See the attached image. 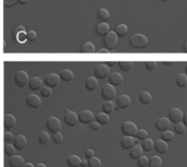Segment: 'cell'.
<instances>
[{
	"mask_svg": "<svg viewBox=\"0 0 187 167\" xmlns=\"http://www.w3.org/2000/svg\"><path fill=\"white\" fill-rule=\"evenodd\" d=\"M130 43L136 48H143L148 45L149 40H148V37L146 35L141 34V33H137V34L132 35V37L130 38Z\"/></svg>",
	"mask_w": 187,
	"mask_h": 167,
	"instance_id": "1",
	"label": "cell"
},
{
	"mask_svg": "<svg viewBox=\"0 0 187 167\" xmlns=\"http://www.w3.org/2000/svg\"><path fill=\"white\" fill-rule=\"evenodd\" d=\"M118 42V36L117 34L113 31H110L107 34L104 36V45L106 49H114L116 46H117Z\"/></svg>",
	"mask_w": 187,
	"mask_h": 167,
	"instance_id": "2",
	"label": "cell"
},
{
	"mask_svg": "<svg viewBox=\"0 0 187 167\" xmlns=\"http://www.w3.org/2000/svg\"><path fill=\"white\" fill-rule=\"evenodd\" d=\"M120 129H122V132L125 135H128V137H136V135L138 132L137 126L132 121H125L122 125Z\"/></svg>",
	"mask_w": 187,
	"mask_h": 167,
	"instance_id": "3",
	"label": "cell"
},
{
	"mask_svg": "<svg viewBox=\"0 0 187 167\" xmlns=\"http://www.w3.org/2000/svg\"><path fill=\"white\" fill-rule=\"evenodd\" d=\"M29 74L25 71L23 70H20V71H18L17 73L14 74V83L18 85V87H20V89H23L25 85L29 83Z\"/></svg>",
	"mask_w": 187,
	"mask_h": 167,
	"instance_id": "4",
	"label": "cell"
},
{
	"mask_svg": "<svg viewBox=\"0 0 187 167\" xmlns=\"http://www.w3.org/2000/svg\"><path fill=\"white\" fill-rule=\"evenodd\" d=\"M101 95L105 101H113L114 97H116V90H115V86L108 84H105L103 86L102 91H101Z\"/></svg>",
	"mask_w": 187,
	"mask_h": 167,
	"instance_id": "5",
	"label": "cell"
},
{
	"mask_svg": "<svg viewBox=\"0 0 187 167\" xmlns=\"http://www.w3.org/2000/svg\"><path fill=\"white\" fill-rule=\"evenodd\" d=\"M94 73H95V78L96 79H105L106 77L110 75V67L107 65H104V63H101V65L96 66L94 70Z\"/></svg>",
	"mask_w": 187,
	"mask_h": 167,
	"instance_id": "6",
	"label": "cell"
},
{
	"mask_svg": "<svg viewBox=\"0 0 187 167\" xmlns=\"http://www.w3.org/2000/svg\"><path fill=\"white\" fill-rule=\"evenodd\" d=\"M46 127L49 130L50 132H59L61 129V123H60L59 119L56 117H49L46 121Z\"/></svg>",
	"mask_w": 187,
	"mask_h": 167,
	"instance_id": "7",
	"label": "cell"
},
{
	"mask_svg": "<svg viewBox=\"0 0 187 167\" xmlns=\"http://www.w3.org/2000/svg\"><path fill=\"white\" fill-rule=\"evenodd\" d=\"M93 118H94V115L91 110H81L79 112V116H78V120H79L81 123L83 125H87V123H91L93 121Z\"/></svg>",
	"mask_w": 187,
	"mask_h": 167,
	"instance_id": "8",
	"label": "cell"
},
{
	"mask_svg": "<svg viewBox=\"0 0 187 167\" xmlns=\"http://www.w3.org/2000/svg\"><path fill=\"white\" fill-rule=\"evenodd\" d=\"M64 120H65L66 123H67L68 126H70V127H75L78 123V121H79L77 114L69 109H66L65 115H64Z\"/></svg>",
	"mask_w": 187,
	"mask_h": 167,
	"instance_id": "9",
	"label": "cell"
},
{
	"mask_svg": "<svg viewBox=\"0 0 187 167\" xmlns=\"http://www.w3.org/2000/svg\"><path fill=\"white\" fill-rule=\"evenodd\" d=\"M26 104L30 108H33V109H37V108L41 107L42 105V101L38 97L37 95L35 94H29L26 96Z\"/></svg>",
	"mask_w": 187,
	"mask_h": 167,
	"instance_id": "10",
	"label": "cell"
},
{
	"mask_svg": "<svg viewBox=\"0 0 187 167\" xmlns=\"http://www.w3.org/2000/svg\"><path fill=\"white\" fill-rule=\"evenodd\" d=\"M60 81V77L56 73H49L46 75L45 78V85L48 86L49 89H54L58 85Z\"/></svg>",
	"mask_w": 187,
	"mask_h": 167,
	"instance_id": "11",
	"label": "cell"
},
{
	"mask_svg": "<svg viewBox=\"0 0 187 167\" xmlns=\"http://www.w3.org/2000/svg\"><path fill=\"white\" fill-rule=\"evenodd\" d=\"M183 112L180 108H172L169 112V117H170V121L173 123H177V122H181L183 119Z\"/></svg>",
	"mask_w": 187,
	"mask_h": 167,
	"instance_id": "12",
	"label": "cell"
},
{
	"mask_svg": "<svg viewBox=\"0 0 187 167\" xmlns=\"http://www.w3.org/2000/svg\"><path fill=\"white\" fill-rule=\"evenodd\" d=\"M12 143H13L12 145L15 147V150L21 151V150H23L25 146H26V144H28V141H26V138H25L24 135H18L17 137H14Z\"/></svg>",
	"mask_w": 187,
	"mask_h": 167,
	"instance_id": "13",
	"label": "cell"
},
{
	"mask_svg": "<svg viewBox=\"0 0 187 167\" xmlns=\"http://www.w3.org/2000/svg\"><path fill=\"white\" fill-rule=\"evenodd\" d=\"M171 127V121L169 118L165 117H161L155 121V128H157L159 131L163 132L165 130H169Z\"/></svg>",
	"mask_w": 187,
	"mask_h": 167,
	"instance_id": "14",
	"label": "cell"
},
{
	"mask_svg": "<svg viewBox=\"0 0 187 167\" xmlns=\"http://www.w3.org/2000/svg\"><path fill=\"white\" fill-rule=\"evenodd\" d=\"M28 85L32 91L41 90V89H42V86H43L42 78H41V77H33L32 79H30V80H29Z\"/></svg>",
	"mask_w": 187,
	"mask_h": 167,
	"instance_id": "15",
	"label": "cell"
},
{
	"mask_svg": "<svg viewBox=\"0 0 187 167\" xmlns=\"http://www.w3.org/2000/svg\"><path fill=\"white\" fill-rule=\"evenodd\" d=\"M130 103H131V101H130L129 95L122 94L119 95L117 98V107L119 108V109H125V108H127L128 106H129Z\"/></svg>",
	"mask_w": 187,
	"mask_h": 167,
	"instance_id": "16",
	"label": "cell"
},
{
	"mask_svg": "<svg viewBox=\"0 0 187 167\" xmlns=\"http://www.w3.org/2000/svg\"><path fill=\"white\" fill-rule=\"evenodd\" d=\"M120 145L125 150H130L134 145H136V139L135 137H128L125 135L122 140H120Z\"/></svg>",
	"mask_w": 187,
	"mask_h": 167,
	"instance_id": "17",
	"label": "cell"
},
{
	"mask_svg": "<svg viewBox=\"0 0 187 167\" xmlns=\"http://www.w3.org/2000/svg\"><path fill=\"white\" fill-rule=\"evenodd\" d=\"M154 150L157 151L160 154H166L167 151H169V144L167 142L161 140H157L154 142Z\"/></svg>",
	"mask_w": 187,
	"mask_h": 167,
	"instance_id": "18",
	"label": "cell"
},
{
	"mask_svg": "<svg viewBox=\"0 0 187 167\" xmlns=\"http://www.w3.org/2000/svg\"><path fill=\"white\" fill-rule=\"evenodd\" d=\"M123 75L118 72H113L108 75V82H110L111 85L113 86H118L123 83Z\"/></svg>",
	"mask_w": 187,
	"mask_h": 167,
	"instance_id": "19",
	"label": "cell"
},
{
	"mask_svg": "<svg viewBox=\"0 0 187 167\" xmlns=\"http://www.w3.org/2000/svg\"><path fill=\"white\" fill-rule=\"evenodd\" d=\"M15 122H17L15 117L13 115H11V114H6L5 117H3V126H5V129L7 131L14 127Z\"/></svg>",
	"mask_w": 187,
	"mask_h": 167,
	"instance_id": "20",
	"label": "cell"
},
{
	"mask_svg": "<svg viewBox=\"0 0 187 167\" xmlns=\"http://www.w3.org/2000/svg\"><path fill=\"white\" fill-rule=\"evenodd\" d=\"M142 152H143V150H142L141 145H138V144L134 145V146L129 150L130 158H132V160H138V158L142 155Z\"/></svg>",
	"mask_w": 187,
	"mask_h": 167,
	"instance_id": "21",
	"label": "cell"
},
{
	"mask_svg": "<svg viewBox=\"0 0 187 167\" xmlns=\"http://www.w3.org/2000/svg\"><path fill=\"white\" fill-rule=\"evenodd\" d=\"M9 165L10 167H22L24 165V160L20 155H13L9 158Z\"/></svg>",
	"mask_w": 187,
	"mask_h": 167,
	"instance_id": "22",
	"label": "cell"
},
{
	"mask_svg": "<svg viewBox=\"0 0 187 167\" xmlns=\"http://www.w3.org/2000/svg\"><path fill=\"white\" fill-rule=\"evenodd\" d=\"M84 86H85V89H87L88 91H90V92L94 91L95 89H96V87L99 86V82H97V79H96V78H94V77L88 78L87 81H85V83H84Z\"/></svg>",
	"mask_w": 187,
	"mask_h": 167,
	"instance_id": "23",
	"label": "cell"
},
{
	"mask_svg": "<svg viewBox=\"0 0 187 167\" xmlns=\"http://www.w3.org/2000/svg\"><path fill=\"white\" fill-rule=\"evenodd\" d=\"M67 164L69 167H80L81 158L78 155H70L67 158Z\"/></svg>",
	"mask_w": 187,
	"mask_h": 167,
	"instance_id": "24",
	"label": "cell"
},
{
	"mask_svg": "<svg viewBox=\"0 0 187 167\" xmlns=\"http://www.w3.org/2000/svg\"><path fill=\"white\" fill-rule=\"evenodd\" d=\"M108 32H110V25H108L106 22H102L97 25L96 33L99 35H101V36H105Z\"/></svg>",
	"mask_w": 187,
	"mask_h": 167,
	"instance_id": "25",
	"label": "cell"
},
{
	"mask_svg": "<svg viewBox=\"0 0 187 167\" xmlns=\"http://www.w3.org/2000/svg\"><path fill=\"white\" fill-rule=\"evenodd\" d=\"M141 147H142V150L146 151V152H150V151H152L153 147H154V141L149 139V138H147V139H145L142 141Z\"/></svg>",
	"mask_w": 187,
	"mask_h": 167,
	"instance_id": "26",
	"label": "cell"
},
{
	"mask_svg": "<svg viewBox=\"0 0 187 167\" xmlns=\"http://www.w3.org/2000/svg\"><path fill=\"white\" fill-rule=\"evenodd\" d=\"M60 79L65 82H70V81L73 80V73L71 70L69 69H64L61 71V74H60Z\"/></svg>",
	"mask_w": 187,
	"mask_h": 167,
	"instance_id": "27",
	"label": "cell"
},
{
	"mask_svg": "<svg viewBox=\"0 0 187 167\" xmlns=\"http://www.w3.org/2000/svg\"><path fill=\"white\" fill-rule=\"evenodd\" d=\"M139 101H140V103H141V104H143V105L150 104V103H151V101H152L151 94H150L149 92H147V91H143V92L140 93Z\"/></svg>",
	"mask_w": 187,
	"mask_h": 167,
	"instance_id": "28",
	"label": "cell"
},
{
	"mask_svg": "<svg viewBox=\"0 0 187 167\" xmlns=\"http://www.w3.org/2000/svg\"><path fill=\"white\" fill-rule=\"evenodd\" d=\"M102 109H103V112H105V114L110 115L111 112H114V109H115L114 103H113L112 101H105L104 104L102 105Z\"/></svg>",
	"mask_w": 187,
	"mask_h": 167,
	"instance_id": "29",
	"label": "cell"
},
{
	"mask_svg": "<svg viewBox=\"0 0 187 167\" xmlns=\"http://www.w3.org/2000/svg\"><path fill=\"white\" fill-rule=\"evenodd\" d=\"M148 166L149 167H162V158H160L158 155H153L151 158H149Z\"/></svg>",
	"mask_w": 187,
	"mask_h": 167,
	"instance_id": "30",
	"label": "cell"
},
{
	"mask_svg": "<svg viewBox=\"0 0 187 167\" xmlns=\"http://www.w3.org/2000/svg\"><path fill=\"white\" fill-rule=\"evenodd\" d=\"M96 122L100 123V125H107L108 122H110V116L103 112H100V114L96 115Z\"/></svg>",
	"mask_w": 187,
	"mask_h": 167,
	"instance_id": "31",
	"label": "cell"
},
{
	"mask_svg": "<svg viewBox=\"0 0 187 167\" xmlns=\"http://www.w3.org/2000/svg\"><path fill=\"white\" fill-rule=\"evenodd\" d=\"M176 85L181 89L187 86V75L185 73H181L176 78Z\"/></svg>",
	"mask_w": 187,
	"mask_h": 167,
	"instance_id": "32",
	"label": "cell"
},
{
	"mask_svg": "<svg viewBox=\"0 0 187 167\" xmlns=\"http://www.w3.org/2000/svg\"><path fill=\"white\" fill-rule=\"evenodd\" d=\"M50 141V137L49 135H48V132H46V131H41L40 135H38V142L41 143V144L45 145V144H48Z\"/></svg>",
	"mask_w": 187,
	"mask_h": 167,
	"instance_id": "33",
	"label": "cell"
},
{
	"mask_svg": "<svg viewBox=\"0 0 187 167\" xmlns=\"http://www.w3.org/2000/svg\"><path fill=\"white\" fill-rule=\"evenodd\" d=\"M81 51L85 52V54H90V52H94L95 51V47L93 45V43L91 42H85L84 44L81 47Z\"/></svg>",
	"mask_w": 187,
	"mask_h": 167,
	"instance_id": "34",
	"label": "cell"
},
{
	"mask_svg": "<svg viewBox=\"0 0 187 167\" xmlns=\"http://www.w3.org/2000/svg\"><path fill=\"white\" fill-rule=\"evenodd\" d=\"M128 32V26L126 24H118L116 26V30H115V33L117 34V36H124L126 35Z\"/></svg>",
	"mask_w": 187,
	"mask_h": 167,
	"instance_id": "35",
	"label": "cell"
},
{
	"mask_svg": "<svg viewBox=\"0 0 187 167\" xmlns=\"http://www.w3.org/2000/svg\"><path fill=\"white\" fill-rule=\"evenodd\" d=\"M161 137H162L163 141H165V142H170V141H172V140L174 139V133L169 129V130L163 131L162 135H161Z\"/></svg>",
	"mask_w": 187,
	"mask_h": 167,
	"instance_id": "36",
	"label": "cell"
},
{
	"mask_svg": "<svg viewBox=\"0 0 187 167\" xmlns=\"http://www.w3.org/2000/svg\"><path fill=\"white\" fill-rule=\"evenodd\" d=\"M132 66H134V63H132L131 61H119V63H118V67H119L123 71H125V72H128L132 68Z\"/></svg>",
	"mask_w": 187,
	"mask_h": 167,
	"instance_id": "37",
	"label": "cell"
},
{
	"mask_svg": "<svg viewBox=\"0 0 187 167\" xmlns=\"http://www.w3.org/2000/svg\"><path fill=\"white\" fill-rule=\"evenodd\" d=\"M15 147L13 146L11 143H6L5 145V154L7 155V156H13V155H15Z\"/></svg>",
	"mask_w": 187,
	"mask_h": 167,
	"instance_id": "38",
	"label": "cell"
},
{
	"mask_svg": "<svg viewBox=\"0 0 187 167\" xmlns=\"http://www.w3.org/2000/svg\"><path fill=\"white\" fill-rule=\"evenodd\" d=\"M97 15H99V17H100L101 20L106 21L108 17H110V12H108V10H106L105 8H101L100 10H99V12H97Z\"/></svg>",
	"mask_w": 187,
	"mask_h": 167,
	"instance_id": "39",
	"label": "cell"
},
{
	"mask_svg": "<svg viewBox=\"0 0 187 167\" xmlns=\"http://www.w3.org/2000/svg\"><path fill=\"white\" fill-rule=\"evenodd\" d=\"M101 161L95 156L88 161V167H101Z\"/></svg>",
	"mask_w": 187,
	"mask_h": 167,
	"instance_id": "40",
	"label": "cell"
},
{
	"mask_svg": "<svg viewBox=\"0 0 187 167\" xmlns=\"http://www.w3.org/2000/svg\"><path fill=\"white\" fill-rule=\"evenodd\" d=\"M149 163V158H148L146 155H141L137 160V164H138V167H146Z\"/></svg>",
	"mask_w": 187,
	"mask_h": 167,
	"instance_id": "41",
	"label": "cell"
},
{
	"mask_svg": "<svg viewBox=\"0 0 187 167\" xmlns=\"http://www.w3.org/2000/svg\"><path fill=\"white\" fill-rule=\"evenodd\" d=\"M185 125L183 123L182 121L181 122H177V123H175V127H174V130L175 132L177 133V135H183V133L185 132Z\"/></svg>",
	"mask_w": 187,
	"mask_h": 167,
	"instance_id": "42",
	"label": "cell"
},
{
	"mask_svg": "<svg viewBox=\"0 0 187 167\" xmlns=\"http://www.w3.org/2000/svg\"><path fill=\"white\" fill-rule=\"evenodd\" d=\"M136 137H137V139L143 141V140L148 138V131L146 129H138V132L137 135H136Z\"/></svg>",
	"mask_w": 187,
	"mask_h": 167,
	"instance_id": "43",
	"label": "cell"
},
{
	"mask_svg": "<svg viewBox=\"0 0 187 167\" xmlns=\"http://www.w3.org/2000/svg\"><path fill=\"white\" fill-rule=\"evenodd\" d=\"M17 40L18 42H20L21 44H23V43L26 40V33L24 32V30H23V28H21V31L19 33H18L17 35Z\"/></svg>",
	"mask_w": 187,
	"mask_h": 167,
	"instance_id": "44",
	"label": "cell"
},
{
	"mask_svg": "<svg viewBox=\"0 0 187 167\" xmlns=\"http://www.w3.org/2000/svg\"><path fill=\"white\" fill-rule=\"evenodd\" d=\"M53 141H54L56 144H60V143H62V141H64V135L60 132H55L53 135Z\"/></svg>",
	"mask_w": 187,
	"mask_h": 167,
	"instance_id": "45",
	"label": "cell"
},
{
	"mask_svg": "<svg viewBox=\"0 0 187 167\" xmlns=\"http://www.w3.org/2000/svg\"><path fill=\"white\" fill-rule=\"evenodd\" d=\"M41 95H42L43 97H49L50 95H52V89H49L48 86H42L41 89Z\"/></svg>",
	"mask_w": 187,
	"mask_h": 167,
	"instance_id": "46",
	"label": "cell"
},
{
	"mask_svg": "<svg viewBox=\"0 0 187 167\" xmlns=\"http://www.w3.org/2000/svg\"><path fill=\"white\" fill-rule=\"evenodd\" d=\"M3 138H5L6 143H11V142H13V139H14L13 135H12L11 132H9V131H6V132H5V135H3Z\"/></svg>",
	"mask_w": 187,
	"mask_h": 167,
	"instance_id": "47",
	"label": "cell"
},
{
	"mask_svg": "<svg viewBox=\"0 0 187 167\" xmlns=\"http://www.w3.org/2000/svg\"><path fill=\"white\" fill-rule=\"evenodd\" d=\"M146 68H147V70H149V71H153V70L157 68V63L155 61H147V63H145Z\"/></svg>",
	"mask_w": 187,
	"mask_h": 167,
	"instance_id": "48",
	"label": "cell"
},
{
	"mask_svg": "<svg viewBox=\"0 0 187 167\" xmlns=\"http://www.w3.org/2000/svg\"><path fill=\"white\" fill-rule=\"evenodd\" d=\"M37 37V34L35 31H30V32L26 33V40L32 42V40H35V38Z\"/></svg>",
	"mask_w": 187,
	"mask_h": 167,
	"instance_id": "49",
	"label": "cell"
},
{
	"mask_svg": "<svg viewBox=\"0 0 187 167\" xmlns=\"http://www.w3.org/2000/svg\"><path fill=\"white\" fill-rule=\"evenodd\" d=\"M17 2H18V0H3V6H5L6 8L12 7V6Z\"/></svg>",
	"mask_w": 187,
	"mask_h": 167,
	"instance_id": "50",
	"label": "cell"
},
{
	"mask_svg": "<svg viewBox=\"0 0 187 167\" xmlns=\"http://www.w3.org/2000/svg\"><path fill=\"white\" fill-rule=\"evenodd\" d=\"M84 155H85V157H87V158H89V160H90V158L94 157V151L91 150V149H88V150H85Z\"/></svg>",
	"mask_w": 187,
	"mask_h": 167,
	"instance_id": "51",
	"label": "cell"
},
{
	"mask_svg": "<svg viewBox=\"0 0 187 167\" xmlns=\"http://www.w3.org/2000/svg\"><path fill=\"white\" fill-rule=\"evenodd\" d=\"M100 123H97L96 121H92L90 123V127H91V129L92 130H94V131H97V130L100 129Z\"/></svg>",
	"mask_w": 187,
	"mask_h": 167,
	"instance_id": "52",
	"label": "cell"
},
{
	"mask_svg": "<svg viewBox=\"0 0 187 167\" xmlns=\"http://www.w3.org/2000/svg\"><path fill=\"white\" fill-rule=\"evenodd\" d=\"M182 122L185 125V127H187V112H185L184 115H183V119H182Z\"/></svg>",
	"mask_w": 187,
	"mask_h": 167,
	"instance_id": "53",
	"label": "cell"
},
{
	"mask_svg": "<svg viewBox=\"0 0 187 167\" xmlns=\"http://www.w3.org/2000/svg\"><path fill=\"white\" fill-rule=\"evenodd\" d=\"M80 167H88V161L81 160V164H80Z\"/></svg>",
	"mask_w": 187,
	"mask_h": 167,
	"instance_id": "54",
	"label": "cell"
},
{
	"mask_svg": "<svg viewBox=\"0 0 187 167\" xmlns=\"http://www.w3.org/2000/svg\"><path fill=\"white\" fill-rule=\"evenodd\" d=\"M97 52H100V54H101V52H103V54H104V52H105V54H107L108 49H106V48H101V49L97 50Z\"/></svg>",
	"mask_w": 187,
	"mask_h": 167,
	"instance_id": "55",
	"label": "cell"
},
{
	"mask_svg": "<svg viewBox=\"0 0 187 167\" xmlns=\"http://www.w3.org/2000/svg\"><path fill=\"white\" fill-rule=\"evenodd\" d=\"M18 2L21 3V5H26L29 2V0H18Z\"/></svg>",
	"mask_w": 187,
	"mask_h": 167,
	"instance_id": "56",
	"label": "cell"
},
{
	"mask_svg": "<svg viewBox=\"0 0 187 167\" xmlns=\"http://www.w3.org/2000/svg\"><path fill=\"white\" fill-rule=\"evenodd\" d=\"M22 167H34V165L32 163H24V165Z\"/></svg>",
	"mask_w": 187,
	"mask_h": 167,
	"instance_id": "57",
	"label": "cell"
},
{
	"mask_svg": "<svg viewBox=\"0 0 187 167\" xmlns=\"http://www.w3.org/2000/svg\"><path fill=\"white\" fill-rule=\"evenodd\" d=\"M34 167H46L45 164H42V163H38V164H36Z\"/></svg>",
	"mask_w": 187,
	"mask_h": 167,
	"instance_id": "58",
	"label": "cell"
},
{
	"mask_svg": "<svg viewBox=\"0 0 187 167\" xmlns=\"http://www.w3.org/2000/svg\"><path fill=\"white\" fill-rule=\"evenodd\" d=\"M115 65H116V63H115V61H110V63H107L108 67H112V66H115Z\"/></svg>",
	"mask_w": 187,
	"mask_h": 167,
	"instance_id": "59",
	"label": "cell"
},
{
	"mask_svg": "<svg viewBox=\"0 0 187 167\" xmlns=\"http://www.w3.org/2000/svg\"><path fill=\"white\" fill-rule=\"evenodd\" d=\"M164 63L165 66H172V63H171V61H164V63Z\"/></svg>",
	"mask_w": 187,
	"mask_h": 167,
	"instance_id": "60",
	"label": "cell"
},
{
	"mask_svg": "<svg viewBox=\"0 0 187 167\" xmlns=\"http://www.w3.org/2000/svg\"><path fill=\"white\" fill-rule=\"evenodd\" d=\"M184 51L187 52V42L185 43V45H184Z\"/></svg>",
	"mask_w": 187,
	"mask_h": 167,
	"instance_id": "61",
	"label": "cell"
},
{
	"mask_svg": "<svg viewBox=\"0 0 187 167\" xmlns=\"http://www.w3.org/2000/svg\"><path fill=\"white\" fill-rule=\"evenodd\" d=\"M185 74L187 75V65H186V67H185Z\"/></svg>",
	"mask_w": 187,
	"mask_h": 167,
	"instance_id": "62",
	"label": "cell"
},
{
	"mask_svg": "<svg viewBox=\"0 0 187 167\" xmlns=\"http://www.w3.org/2000/svg\"><path fill=\"white\" fill-rule=\"evenodd\" d=\"M162 1H166V0H162Z\"/></svg>",
	"mask_w": 187,
	"mask_h": 167,
	"instance_id": "63",
	"label": "cell"
}]
</instances>
